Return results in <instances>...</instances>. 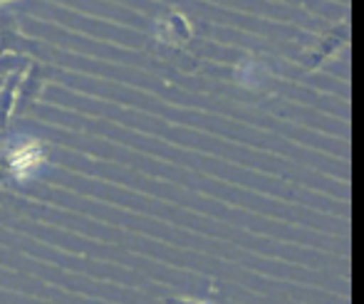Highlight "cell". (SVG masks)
<instances>
[{"mask_svg":"<svg viewBox=\"0 0 364 304\" xmlns=\"http://www.w3.org/2000/svg\"><path fill=\"white\" fill-rule=\"evenodd\" d=\"M347 38H350V25H347L345 20H342V23L337 25V28H332L330 33L322 35L320 45H317V50H315V53H312V55H315V58H312L310 62H307V67H317L322 60L327 58V55H332L337 48H342V45L347 43Z\"/></svg>","mask_w":364,"mask_h":304,"instance_id":"obj_1","label":"cell"},{"mask_svg":"<svg viewBox=\"0 0 364 304\" xmlns=\"http://www.w3.org/2000/svg\"><path fill=\"white\" fill-rule=\"evenodd\" d=\"M159 30H161L164 35L168 33V38H171V40H181V43H186V40L191 38V28H188L186 18H183V15H178V13L166 15V18L159 23Z\"/></svg>","mask_w":364,"mask_h":304,"instance_id":"obj_2","label":"cell"},{"mask_svg":"<svg viewBox=\"0 0 364 304\" xmlns=\"http://www.w3.org/2000/svg\"><path fill=\"white\" fill-rule=\"evenodd\" d=\"M20 80H23V75L18 72V75L10 77V80L5 82L3 92H0V126L8 124V116H10V112H13V99H15V92H18Z\"/></svg>","mask_w":364,"mask_h":304,"instance_id":"obj_3","label":"cell"},{"mask_svg":"<svg viewBox=\"0 0 364 304\" xmlns=\"http://www.w3.org/2000/svg\"><path fill=\"white\" fill-rule=\"evenodd\" d=\"M38 161H40V151H38V146H33V143H30V146H25L23 151H15L13 158H10L13 168H15V171H20V173L28 171V168H33Z\"/></svg>","mask_w":364,"mask_h":304,"instance_id":"obj_4","label":"cell"},{"mask_svg":"<svg viewBox=\"0 0 364 304\" xmlns=\"http://www.w3.org/2000/svg\"><path fill=\"white\" fill-rule=\"evenodd\" d=\"M168 304H188V302H178V300H171V302H168Z\"/></svg>","mask_w":364,"mask_h":304,"instance_id":"obj_5","label":"cell"}]
</instances>
